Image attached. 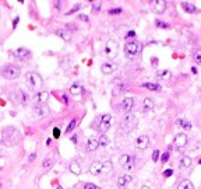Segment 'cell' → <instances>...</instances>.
I'll use <instances>...</instances> for the list:
<instances>
[{"label": "cell", "mask_w": 201, "mask_h": 189, "mask_svg": "<svg viewBox=\"0 0 201 189\" xmlns=\"http://www.w3.org/2000/svg\"><path fill=\"white\" fill-rule=\"evenodd\" d=\"M121 107H123V109L126 111V112H130V111L133 109V107H134V98H131V97H126V98H123Z\"/></svg>", "instance_id": "cell-15"}, {"label": "cell", "mask_w": 201, "mask_h": 189, "mask_svg": "<svg viewBox=\"0 0 201 189\" xmlns=\"http://www.w3.org/2000/svg\"><path fill=\"white\" fill-rule=\"evenodd\" d=\"M18 21H20V17H16V18H14V21H13V28H16V27H17Z\"/></svg>", "instance_id": "cell-48"}, {"label": "cell", "mask_w": 201, "mask_h": 189, "mask_svg": "<svg viewBox=\"0 0 201 189\" xmlns=\"http://www.w3.org/2000/svg\"><path fill=\"white\" fill-rule=\"evenodd\" d=\"M134 120H136V116L131 115V114H127L126 118H124V123H133Z\"/></svg>", "instance_id": "cell-34"}, {"label": "cell", "mask_w": 201, "mask_h": 189, "mask_svg": "<svg viewBox=\"0 0 201 189\" xmlns=\"http://www.w3.org/2000/svg\"><path fill=\"white\" fill-rule=\"evenodd\" d=\"M98 122H99L98 130H99V132H102V133H105V132L110 127V125H112V116H110L109 114H105V115L101 116V119H99Z\"/></svg>", "instance_id": "cell-7"}, {"label": "cell", "mask_w": 201, "mask_h": 189, "mask_svg": "<svg viewBox=\"0 0 201 189\" xmlns=\"http://www.w3.org/2000/svg\"><path fill=\"white\" fill-rule=\"evenodd\" d=\"M34 112H35L39 118H43V116H48L49 115V108L45 107L43 104H40V105H36V107L34 108Z\"/></svg>", "instance_id": "cell-14"}, {"label": "cell", "mask_w": 201, "mask_h": 189, "mask_svg": "<svg viewBox=\"0 0 201 189\" xmlns=\"http://www.w3.org/2000/svg\"><path fill=\"white\" fill-rule=\"evenodd\" d=\"M101 7H102V3H101V1H98V0H94V1H92V10H94V11L101 10Z\"/></svg>", "instance_id": "cell-33"}, {"label": "cell", "mask_w": 201, "mask_h": 189, "mask_svg": "<svg viewBox=\"0 0 201 189\" xmlns=\"http://www.w3.org/2000/svg\"><path fill=\"white\" fill-rule=\"evenodd\" d=\"M154 107H155V102H154L152 98H144V101H143V109L151 111V109H154Z\"/></svg>", "instance_id": "cell-21"}, {"label": "cell", "mask_w": 201, "mask_h": 189, "mask_svg": "<svg viewBox=\"0 0 201 189\" xmlns=\"http://www.w3.org/2000/svg\"><path fill=\"white\" fill-rule=\"evenodd\" d=\"M140 49H141V45L137 41H130V42H126V45H124V53L127 57L133 59L140 52Z\"/></svg>", "instance_id": "cell-4"}, {"label": "cell", "mask_w": 201, "mask_h": 189, "mask_svg": "<svg viewBox=\"0 0 201 189\" xmlns=\"http://www.w3.org/2000/svg\"><path fill=\"white\" fill-rule=\"evenodd\" d=\"M84 93V88L81 86H78V84H73L71 87H70V94L71 95H80Z\"/></svg>", "instance_id": "cell-23"}, {"label": "cell", "mask_w": 201, "mask_h": 189, "mask_svg": "<svg viewBox=\"0 0 201 189\" xmlns=\"http://www.w3.org/2000/svg\"><path fill=\"white\" fill-rule=\"evenodd\" d=\"M71 142H73V143L77 142V134H73V136H71Z\"/></svg>", "instance_id": "cell-49"}, {"label": "cell", "mask_w": 201, "mask_h": 189, "mask_svg": "<svg viewBox=\"0 0 201 189\" xmlns=\"http://www.w3.org/2000/svg\"><path fill=\"white\" fill-rule=\"evenodd\" d=\"M156 27H159V28H165V30H168L169 28V24L163 23V21H161V20H156Z\"/></svg>", "instance_id": "cell-36"}, {"label": "cell", "mask_w": 201, "mask_h": 189, "mask_svg": "<svg viewBox=\"0 0 201 189\" xmlns=\"http://www.w3.org/2000/svg\"><path fill=\"white\" fill-rule=\"evenodd\" d=\"M112 163L110 161H105L104 164H102V172H109L110 170H112Z\"/></svg>", "instance_id": "cell-28"}, {"label": "cell", "mask_w": 201, "mask_h": 189, "mask_svg": "<svg viewBox=\"0 0 201 189\" xmlns=\"http://www.w3.org/2000/svg\"><path fill=\"white\" fill-rule=\"evenodd\" d=\"M25 84L28 87V90L34 91L35 88H39L42 87V79L38 73H34V71H29L25 74Z\"/></svg>", "instance_id": "cell-1"}, {"label": "cell", "mask_w": 201, "mask_h": 189, "mask_svg": "<svg viewBox=\"0 0 201 189\" xmlns=\"http://www.w3.org/2000/svg\"><path fill=\"white\" fill-rule=\"evenodd\" d=\"M35 158H36V154H35V153H31V154H29V157H28V161L31 163V161H34Z\"/></svg>", "instance_id": "cell-45"}, {"label": "cell", "mask_w": 201, "mask_h": 189, "mask_svg": "<svg viewBox=\"0 0 201 189\" xmlns=\"http://www.w3.org/2000/svg\"><path fill=\"white\" fill-rule=\"evenodd\" d=\"M191 158L189 157V156H183L182 157V160H180V164H182V167H185V168H187V167L191 165Z\"/></svg>", "instance_id": "cell-26"}, {"label": "cell", "mask_w": 201, "mask_h": 189, "mask_svg": "<svg viewBox=\"0 0 201 189\" xmlns=\"http://www.w3.org/2000/svg\"><path fill=\"white\" fill-rule=\"evenodd\" d=\"M99 147V142L95 137H89L88 142H87V151H95Z\"/></svg>", "instance_id": "cell-17"}, {"label": "cell", "mask_w": 201, "mask_h": 189, "mask_svg": "<svg viewBox=\"0 0 201 189\" xmlns=\"http://www.w3.org/2000/svg\"><path fill=\"white\" fill-rule=\"evenodd\" d=\"M116 67H117V66L113 64V63H104L101 69H102V73H104V74H110V73H113V71L116 70Z\"/></svg>", "instance_id": "cell-19"}, {"label": "cell", "mask_w": 201, "mask_h": 189, "mask_svg": "<svg viewBox=\"0 0 201 189\" xmlns=\"http://www.w3.org/2000/svg\"><path fill=\"white\" fill-rule=\"evenodd\" d=\"M75 123H77V122H75V119H71V120H70V123H69V126L66 127V133H70V132H73V129L75 127Z\"/></svg>", "instance_id": "cell-31"}, {"label": "cell", "mask_w": 201, "mask_h": 189, "mask_svg": "<svg viewBox=\"0 0 201 189\" xmlns=\"http://www.w3.org/2000/svg\"><path fill=\"white\" fill-rule=\"evenodd\" d=\"M119 164L121 165L123 170H133V167H134V158L133 156H130V154H123L120 158H119Z\"/></svg>", "instance_id": "cell-8"}, {"label": "cell", "mask_w": 201, "mask_h": 189, "mask_svg": "<svg viewBox=\"0 0 201 189\" xmlns=\"http://www.w3.org/2000/svg\"><path fill=\"white\" fill-rule=\"evenodd\" d=\"M53 136H55V137H59V136H60V130H59V129H57V127H55V129H53Z\"/></svg>", "instance_id": "cell-43"}, {"label": "cell", "mask_w": 201, "mask_h": 189, "mask_svg": "<svg viewBox=\"0 0 201 189\" xmlns=\"http://www.w3.org/2000/svg\"><path fill=\"white\" fill-rule=\"evenodd\" d=\"M159 157H161V153H159V150H154L152 151V161H158L159 160Z\"/></svg>", "instance_id": "cell-37"}, {"label": "cell", "mask_w": 201, "mask_h": 189, "mask_svg": "<svg viewBox=\"0 0 201 189\" xmlns=\"http://www.w3.org/2000/svg\"><path fill=\"white\" fill-rule=\"evenodd\" d=\"M143 87L150 90V91H161V86L159 84H154V83H144Z\"/></svg>", "instance_id": "cell-25"}, {"label": "cell", "mask_w": 201, "mask_h": 189, "mask_svg": "<svg viewBox=\"0 0 201 189\" xmlns=\"http://www.w3.org/2000/svg\"><path fill=\"white\" fill-rule=\"evenodd\" d=\"M193 59H194V62L197 63V64H201V51H200V49L194 52Z\"/></svg>", "instance_id": "cell-29"}, {"label": "cell", "mask_w": 201, "mask_h": 189, "mask_svg": "<svg viewBox=\"0 0 201 189\" xmlns=\"http://www.w3.org/2000/svg\"><path fill=\"white\" fill-rule=\"evenodd\" d=\"M13 55H14L16 59L21 60V62H27V60H29V59L32 57L31 51H29V49H27V48H18Z\"/></svg>", "instance_id": "cell-6"}, {"label": "cell", "mask_w": 201, "mask_h": 189, "mask_svg": "<svg viewBox=\"0 0 201 189\" xmlns=\"http://www.w3.org/2000/svg\"><path fill=\"white\" fill-rule=\"evenodd\" d=\"M172 77V71L170 70H159L156 71V79L162 80V81H168Z\"/></svg>", "instance_id": "cell-18"}, {"label": "cell", "mask_w": 201, "mask_h": 189, "mask_svg": "<svg viewBox=\"0 0 201 189\" xmlns=\"http://www.w3.org/2000/svg\"><path fill=\"white\" fill-rule=\"evenodd\" d=\"M105 53L106 56L109 57V59H115L117 53H119V45H117V42L116 41H108L106 42V46H105Z\"/></svg>", "instance_id": "cell-5"}, {"label": "cell", "mask_w": 201, "mask_h": 189, "mask_svg": "<svg viewBox=\"0 0 201 189\" xmlns=\"http://www.w3.org/2000/svg\"><path fill=\"white\" fill-rule=\"evenodd\" d=\"M42 165L45 167V168L50 167V165H52V160H50V158H45V160H43V163H42Z\"/></svg>", "instance_id": "cell-40"}, {"label": "cell", "mask_w": 201, "mask_h": 189, "mask_svg": "<svg viewBox=\"0 0 201 189\" xmlns=\"http://www.w3.org/2000/svg\"><path fill=\"white\" fill-rule=\"evenodd\" d=\"M1 76L7 80H14L21 76V70L16 64H7L1 69Z\"/></svg>", "instance_id": "cell-2"}, {"label": "cell", "mask_w": 201, "mask_h": 189, "mask_svg": "<svg viewBox=\"0 0 201 189\" xmlns=\"http://www.w3.org/2000/svg\"><path fill=\"white\" fill-rule=\"evenodd\" d=\"M98 142H99L101 146H109V143H110V142H109V139H108L105 134H102V136L99 137V140H98Z\"/></svg>", "instance_id": "cell-30"}, {"label": "cell", "mask_w": 201, "mask_h": 189, "mask_svg": "<svg viewBox=\"0 0 201 189\" xmlns=\"http://www.w3.org/2000/svg\"><path fill=\"white\" fill-rule=\"evenodd\" d=\"M182 8L185 10L186 13H191V14L197 11L196 6H194V4H191V3H189V1H183V3H182Z\"/></svg>", "instance_id": "cell-22"}, {"label": "cell", "mask_w": 201, "mask_h": 189, "mask_svg": "<svg viewBox=\"0 0 201 189\" xmlns=\"http://www.w3.org/2000/svg\"><path fill=\"white\" fill-rule=\"evenodd\" d=\"M151 4H152L154 11L156 14H162L166 10V1L165 0H154V1H151Z\"/></svg>", "instance_id": "cell-9"}, {"label": "cell", "mask_w": 201, "mask_h": 189, "mask_svg": "<svg viewBox=\"0 0 201 189\" xmlns=\"http://www.w3.org/2000/svg\"><path fill=\"white\" fill-rule=\"evenodd\" d=\"M150 146V137L148 136H145V134H141V136H138L136 140V147L140 150H145L147 147Z\"/></svg>", "instance_id": "cell-10"}, {"label": "cell", "mask_w": 201, "mask_h": 189, "mask_svg": "<svg viewBox=\"0 0 201 189\" xmlns=\"http://www.w3.org/2000/svg\"><path fill=\"white\" fill-rule=\"evenodd\" d=\"M13 136L14 137H21L20 132L17 130L16 127H7V129H4V133H3V142H4V144H7V146H14V144H17L18 142L13 139Z\"/></svg>", "instance_id": "cell-3"}, {"label": "cell", "mask_w": 201, "mask_h": 189, "mask_svg": "<svg viewBox=\"0 0 201 189\" xmlns=\"http://www.w3.org/2000/svg\"><path fill=\"white\" fill-rule=\"evenodd\" d=\"M177 189H193V183L189 179H185L183 182H180V185H179Z\"/></svg>", "instance_id": "cell-27"}, {"label": "cell", "mask_w": 201, "mask_h": 189, "mask_svg": "<svg viewBox=\"0 0 201 189\" xmlns=\"http://www.w3.org/2000/svg\"><path fill=\"white\" fill-rule=\"evenodd\" d=\"M18 94H20V101H21V102H23V104L28 102V95H27V93H24V91H20Z\"/></svg>", "instance_id": "cell-32"}, {"label": "cell", "mask_w": 201, "mask_h": 189, "mask_svg": "<svg viewBox=\"0 0 201 189\" xmlns=\"http://www.w3.org/2000/svg\"><path fill=\"white\" fill-rule=\"evenodd\" d=\"M169 156H170V154H169V151H166V153H163V154H162V156H161V161H162V163H163V164H165V163H168Z\"/></svg>", "instance_id": "cell-39"}, {"label": "cell", "mask_w": 201, "mask_h": 189, "mask_svg": "<svg viewBox=\"0 0 201 189\" xmlns=\"http://www.w3.org/2000/svg\"><path fill=\"white\" fill-rule=\"evenodd\" d=\"M55 6H56V7L59 8L60 6H62V1H56V3H55Z\"/></svg>", "instance_id": "cell-50"}, {"label": "cell", "mask_w": 201, "mask_h": 189, "mask_svg": "<svg viewBox=\"0 0 201 189\" xmlns=\"http://www.w3.org/2000/svg\"><path fill=\"white\" fill-rule=\"evenodd\" d=\"M165 177H170V175H173V170H166L165 172H163Z\"/></svg>", "instance_id": "cell-46"}, {"label": "cell", "mask_w": 201, "mask_h": 189, "mask_svg": "<svg viewBox=\"0 0 201 189\" xmlns=\"http://www.w3.org/2000/svg\"><path fill=\"white\" fill-rule=\"evenodd\" d=\"M78 8H81V4H80V3H78V4H75V6H74V7H73L71 10H70V11H69V13H67V14H69V16H70V14H73V13H75V11H77V10H78Z\"/></svg>", "instance_id": "cell-41"}, {"label": "cell", "mask_w": 201, "mask_h": 189, "mask_svg": "<svg viewBox=\"0 0 201 189\" xmlns=\"http://www.w3.org/2000/svg\"><path fill=\"white\" fill-rule=\"evenodd\" d=\"M121 11H123L121 7H115V8H110V10H109V14H120Z\"/></svg>", "instance_id": "cell-38"}, {"label": "cell", "mask_w": 201, "mask_h": 189, "mask_svg": "<svg viewBox=\"0 0 201 189\" xmlns=\"http://www.w3.org/2000/svg\"><path fill=\"white\" fill-rule=\"evenodd\" d=\"M78 18H80V20H82V21H85V23H87V21H89L88 17L85 16V14H80V16H78Z\"/></svg>", "instance_id": "cell-44"}, {"label": "cell", "mask_w": 201, "mask_h": 189, "mask_svg": "<svg viewBox=\"0 0 201 189\" xmlns=\"http://www.w3.org/2000/svg\"><path fill=\"white\" fill-rule=\"evenodd\" d=\"M141 189H151V188H150V186H147V185H144V186H143Z\"/></svg>", "instance_id": "cell-53"}, {"label": "cell", "mask_w": 201, "mask_h": 189, "mask_svg": "<svg viewBox=\"0 0 201 189\" xmlns=\"http://www.w3.org/2000/svg\"><path fill=\"white\" fill-rule=\"evenodd\" d=\"M191 71H193L194 74H196V73H197V67H191Z\"/></svg>", "instance_id": "cell-51"}, {"label": "cell", "mask_w": 201, "mask_h": 189, "mask_svg": "<svg viewBox=\"0 0 201 189\" xmlns=\"http://www.w3.org/2000/svg\"><path fill=\"white\" fill-rule=\"evenodd\" d=\"M182 127H183L185 130H190V129H191V123H190L189 120H185V119H183V120H182Z\"/></svg>", "instance_id": "cell-35"}, {"label": "cell", "mask_w": 201, "mask_h": 189, "mask_svg": "<svg viewBox=\"0 0 201 189\" xmlns=\"http://www.w3.org/2000/svg\"><path fill=\"white\" fill-rule=\"evenodd\" d=\"M84 189H99V188H97L95 183H85V185H84Z\"/></svg>", "instance_id": "cell-42"}, {"label": "cell", "mask_w": 201, "mask_h": 189, "mask_svg": "<svg viewBox=\"0 0 201 189\" xmlns=\"http://www.w3.org/2000/svg\"><path fill=\"white\" fill-rule=\"evenodd\" d=\"M57 189H63V186L62 185H57Z\"/></svg>", "instance_id": "cell-54"}, {"label": "cell", "mask_w": 201, "mask_h": 189, "mask_svg": "<svg viewBox=\"0 0 201 189\" xmlns=\"http://www.w3.org/2000/svg\"><path fill=\"white\" fill-rule=\"evenodd\" d=\"M130 37H136V31H129L126 34V38H130Z\"/></svg>", "instance_id": "cell-47"}, {"label": "cell", "mask_w": 201, "mask_h": 189, "mask_svg": "<svg viewBox=\"0 0 201 189\" xmlns=\"http://www.w3.org/2000/svg\"><path fill=\"white\" fill-rule=\"evenodd\" d=\"M70 171H71L74 175H80V174H81V165H80V163H77V161H73L71 164H70Z\"/></svg>", "instance_id": "cell-24"}, {"label": "cell", "mask_w": 201, "mask_h": 189, "mask_svg": "<svg viewBox=\"0 0 201 189\" xmlns=\"http://www.w3.org/2000/svg\"><path fill=\"white\" fill-rule=\"evenodd\" d=\"M56 35L57 37H60V38H62L63 41H66V42H69V41L71 39V34L67 31V30H57Z\"/></svg>", "instance_id": "cell-20"}, {"label": "cell", "mask_w": 201, "mask_h": 189, "mask_svg": "<svg viewBox=\"0 0 201 189\" xmlns=\"http://www.w3.org/2000/svg\"><path fill=\"white\" fill-rule=\"evenodd\" d=\"M173 143H175V146H176L177 149H183V147H186V144H187V136L185 133L176 134Z\"/></svg>", "instance_id": "cell-11"}, {"label": "cell", "mask_w": 201, "mask_h": 189, "mask_svg": "<svg viewBox=\"0 0 201 189\" xmlns=\"http://www.w3.org/2000/svg\"><path fill=\"white\" fill-rule=\"evenodd\" d=\"M89 172L92 174V175H98V174H101L102 172V163H99V161L92 163V164L89 165Z\"/></svg>", "instance_id": "cell-16"}, {"label": "cell", "mask_w": 201, "mask_h": 189, "mask_svg": "<svg viewBox=\"0 0 201 189\" xmlns=\"http://www.w3.org/2000/svg\"><path fill=\"white\" fill-rule=\"evenodd\" d=\"M49 97V93L48 91H39V93H36V94L34 95V102L40 105V104H45L46 102V100H48Z\"/></svg>", "instance_id": "cell-12"}, {"label": "cell", "mask_w": 201, "mask_h": 189, "mask_svg": "<svg viewBox=\"0 0 201 189\" xmlns=\"http://www.w3.org/2000/svg\"><path fill=\"white\" fill-rule=\"evenodd\" d=\"M63 101H64V102H69V100H67V97H66V95H63Z\"/></svg>", "instance_id": "cell-52"}, {"label": "cell", "mask_w": 201, "mask_h": 189, "mask_svg": "<svg viewBox=\"0 0 201 189\" xmlns=\"http://www.w3.org/2000/svg\"><path fill=\"white\" fill-rule=\"evenodd\" d=\"M131 181H133L131 175H121V177H119V179H117V188L119 189H126L127 183H130Z\"/></svg>", "instance_id": "cell-13"}]
</instances>
